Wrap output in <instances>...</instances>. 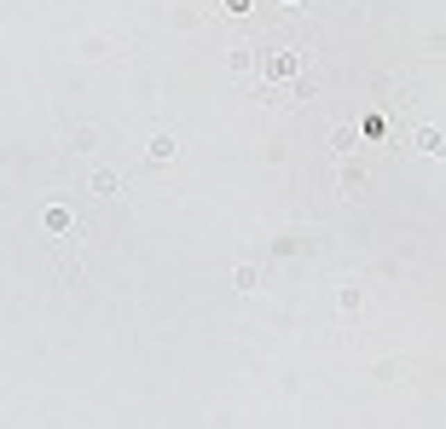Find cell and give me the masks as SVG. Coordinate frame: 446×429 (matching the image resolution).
Listing matches in <instances>:
<instances>
[{"mask_svg":"<svg viewBox=\"0 0 446 429\" xmlns=\"http://www.w3.org/2000/svg\"><path fill=\"white\" fill-rule=\"evenodd\" d=\"M418 145H423V151H446V134H429V128H423V134H418Z\"/></svg>","mask_w":446,"mask_h":429,"instance_id":"6da1fadb","label":"cell"}]
</instances>
